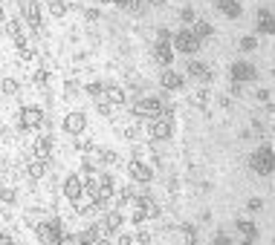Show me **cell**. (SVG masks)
Returning <instances> with one entry per match:
<instances>
[{
  "label": "cell",
  "instance_id": "6da1fadb",
  "mask_svg": "<svg viewBox=\"0 0 275 245\" xmlns=\"http://www.w3.org/2000/svg\"><path fill=\"white\" fill-rule=\"evenodd\" d=\"M249 164H252V170H255L258 176H270V173H275V150L270 145H261L258 150L252 153Z\"/></svg>",
  "mask_w": 275,
  "mask_h": 245
},
{
  "label": "cell",
  "instance_id": "7a4b0ae2",
  "mask_svg": "<svg viewBox=\"0 0 275 245\" xmlns=\"http://www.w3.org/2000/svg\"><path fill=\"white\" fill-rule=\"evenodd\" d=\"M200 44H203V41L191 32L189 26H186V29H180V32L174 35V49H177V52H183V55H194V52L200 49Z\"/></svg>",
  "mask_w": 275,
  "mask_h": 245
},
{
  "label": "cell",
  "instance_id": "3957f363",
  "mask_svg": "<svg viewBox=\"0 0 275 245\" xmlns=\"http://www.w3.org/2000/svg\"><path fill=\"white\" fill-rule=\"evenodd\" d=\"M171 127H174L171 113H168V110H162L156 118H151V139H156V142H165V139L171 136Z\"/></svg>",
  "mask_w": 275,
  "mask_h": 245
},
{
  "label": "cell",
  "instance_id": "277c9868",
  "mask_svg": "<svg viewBox=\"0 0 275 245\" xmlns=\"http://www.w3.org/2000/svg\"><path fill=\"white\" fill-rule=\"evenodd\" d=\"M61 222L58 219H50V222H41L38 225V243L41 245H58L61 243Z\"/></svg>",
  "mask_w": 275,
  "mask_h": 245
},
{
  "label": "cell",
  "instance_id": "5b68a950",
  "mask_svg": "<svg viewBox=\"0 0 275 245\" xmlns=\"http://www.w3.org/2000/svg\"><path fill=\"white\" fill-rule=\"evenodd\" d=\"M229 78L235 84H249L258 78V69H255V64H249V61H238V64H232V69H229Z\"/></svg>",
  "mask_w": 275,
  "mask_h": 245
},
{
  "label": "cell",
  "instance_id": "8992f818",
  "mask_svg": "<svg viewBox=\"0 0 275 245\" xmlns=\"http://www.w3.org/2000/svg\"><path fill=\"white\" fill-rule=\"evenodd\" d=\"M162 113V101L159 98H142L134 104V115L139 118H156V115Z\"/></svg>",
  "mask_w": 275,
  "mask_h": 245
},
{
  "label": "cell",
  "instance_id": "52a82bcc",
  "mask_svg": "<svg viewBox=\"0 0 275 245\" xmlns=\"http://www.w3.org/2000/svg\"><path fill=\"white\" fill-rule=\"evenodd\" d=\"M20 127H23V130H38V127H44V113H41L38 107H23V110H20Z\"/></svg>",
  "mask_w": 275,
  "mask_h": 245
},
{
  "label": "cell",
  "instance_id": "ba28073f",
  "mask_svg": "<svg viewBox=\"0 0 275 245\" xmlns=\"http://www.w3.org/2000/svg\"><path fill=\"white\" fill-rule=\"evenodd\" d=\"M84 127H87V118H84V113H69L67 118H64V130H67V133H72V136L84 133Z\"/></svg>",
  "mask_w": 275,
  "mask_h": 245
},
{
  "label": "cell",
  "instance_id": "9c48e42d",
  "mask_svg": "<svg viewBox=\"0 0 275 245\" xmlns=\"http://www.w3.org/2000/svg\"><path fill=\"white\" fill-rule=\"evenodd\" d=\"M128 170H131V176H134L137 182H142V185H145V182H151V176H154V173H151V167H148L145 162H139V159H134V162L128 164Z\"/></svg>",
  "mask_w": 275,
  "mask_h": 245
},
{
  "label": "cell",
  "instance_id": "30bf717a",
  "mask_svg": "<svg viewBox=\"0 0 275 245\" xmlns=\"http://www.w3.org/2000/svg\"><path fill=\"white\" fill-rule=\"evenodd\" d=\"M81 194H84V182L78 179V176H69L64 182V196H67L69 202H75V199H81Z\"/></svg>",
  "mask_w": 275,
  "mask_h": 245
},
{
  "label": "cell",
  "instance_id": "8fae6325",
  "mask_svg": "<svg viewBox=\"0 0 275 245\" xmlns=\"http://www.w3.org/2000/svg\"><path fill=\"white\" fill-rule=\"evenodd\" d=\"M23 15H26V23H29L35 32H38V29H41V6H38L35 0L23 3Z\"/></svg>",
  "mask_w": 275,
  "mask_h": 245
},
{
  "label": "cell",
  "instance_id": "7c38bea8",
  "mask_svg": "<svg viewBox=\"0 0 275 245\" xmlns=\"http://www.w3.org/2000/svg\"><path fill=\"white\" fill-rule=\"evenodd\" d=\"M258 32L261 35H275V15L270 9H261L258 12Z\"/></svg>",
  "mask_w": 275,
  "mask_h": 245
},
{
  "label": "cell",
  "instance_id": "4fadbf2b",
  "mask_svg": "<svg viewBox=\"0 0 275 245\" xmlns=\"http://www.w3.org/2000/svg\"><path fill=\"white\" fill-rule=\"evenodd\" d=\"M102 101H107V104H125V90L122 87H113V84H107L102 90Z\"/></svg>",
  "mask_w": 275,
  "mask_h": 245
},
{
  "label": "cell",
  "instance_id": "5bb4252c",
  "mask_svg": "<svg viewBox=\"0 0 275 245\" xmlns=\"http://www.w3.org/2000/svg\"><path fill=\"white\" fill-rule=\"evenodd\" d=\"M6 32L12 35V41L17 44V49L26 47V35H23V23H20V20H9V23H6Z\"/></svg>",
  "mask_w": 275,
  "mask_h": 245
},
{
  "label": "cell",
  "instance_id": "9a60e30c",
  "mask_svg": "<svg viewBox=\"0 0 275 245\" xmlns=\"http://www.w3.org/2000/svg\"><path fill=\"white\" fill-rule=\"evenodd\" d=\"M186 72H189V75L194 78V81H203V84L211 81V72H208V66H206V64H200V61H191Z\"/></svg>",
  "mask_w": 275,
  "mask_h": 245
},
{
  "label": "cell",
  "instance_id": "2e32d148",
  "mask_svg": "<svg viewBox=\"0 0 275 245\" xmlns=\"http://www.w3.org/2000/svg\"><path fill=\"white\" fill-rule=\"evenodd\" d=\"M154 55H156V61H159V64H165V66L174 61V52H171V47H168V41H156Z\"/></svg>",
  "mask_w": 275,
  "mask_h": 245
},
{
  "label": "cell",
  "instance_id": "e0dca14e",
  "mask_svg": "<svg viewBox=\"0 0 275 245\" xmlns=\"http://www.w3.org/2000/svg\"><path fill=\"white\" fill-rule=\"evenodd\" d=\"M238 234H241V240H249V243H255V237H258V228H255V222H252V219H238Z\"/></svg>",
  "mask_w": 275,
  "mask_h": 245
},
{
  "label": "cell",
  "instance_id": "ac0fdd59",
  "mask_svg": "<svg viewBox=\"0 0 275 245\" xmlns=\"http://www.w3.org/2000/svg\"><path fill=\"white\" fill-rule=\"evenodd\" d=\"M183 84H186V78H183L180 72H174V69H165V72H162V87H165V90H180Z\"/></svg>",
  "mask_w": 275,
  "mask_h": 245
},
{
  "label": "cell",
  "instance_id": "d6986e66",
  "mask_svg": "<svg viewBox=\"0 0 275 245\" xmlns=\"http://www.w3.org/2000/svg\"><path fill=\"white\" fill-rule=\"evenodd\" d=\"M217 9L226 17H241V3L238 0H217Z\"/></svg>",
  "mask_w": 275,
  "mask_h": 245
},
{
  "label": "cell",
  "instance_id": "ffe728a7",
  "mask_svg": "<svg viewBox=\"0 0 275 245\" xmlns=\"http://www.w3.org/2000/svg\"><path fill=\"white\" fill-rule=\"evenodd\" d=\"M50 153H52V139L50 136H44V139L35 142V159H50Z\"/></svg>",
  "mask_w": 275,
  "mask_h": 245
},
{
  "label": "cell",
  "instance_id": "44dd1931",
  "mask_svg": "<svg viewBox=\"0 0 275 245\" xmlns=\"http://www.w3.org/2000/svg\"><path fill=\"white\" fill-rule=\"evenodd\" d=\"M119 225H122V213L119 211H110L107 216H104V222L99 225V228H102V234H104V231L110 234V231H119Z\"/></svg>",
  "mask_w": 275,
  "mask_h": 245
},
{
  "label": "cell",
  "instance_id": "7402d4cb",
  "mask_svg": "<svg viewBox=\"0 0 275 245\" xmlns=\"http://www.w3.org/2000/svg\"><path fill=\"white\" fill-rule=\"evenodd\" d=\"M99 237H102V228H99V225H93V228H87V231L78 234L81 245H99Z\"/></svg>",
  "mask_w": 275,
  "mask_h": 245
},
{
  "label": "cell",
  "instance_id": "603a6c76",
  "mask_svg": "<svg viewBox=\"0 0 275 245\" xmlns=\"http://www.w3.org/2000/svg\"><path fill=\"white\" fill-rule=\"evenodd\" d=\"M26 173H29L32 179H41V176L47 173V159H32L29 167H26Z\"/></svg>",
  "mask_w": 275,
  "mask_h": 245
},
{
  "label": "cell",
  "instance_id": "cb8c5ba5",
  "mask_svg": "<svg viewBox=\"0 0 275 245\" xmlns=\"http://www.w3.org/2000/svg\"><path fill=\"white\" fill-rule=\"evenodd\" d=\"M191 32H194L197 38H200V41H203V38H211V32H214V29H211V23H206V20H197Z\"/></svg>",
  "mask_w": 275,
  "mask_h": 245
},
{
  "label": "cell",
  "instance_id": "d4e9b609",
  "mask_svg": "<svg viewBox=\"0 0 275 245\" xmlns=\"http://www.w3.org/2000/svg\"><path fill=\"white\" fill-rule=\"evenodd\" d=\"M50 12L55 17H64V15H67V6H64L61 0H50Z\"/></svg>",
  "mask_w": 275,
  "mask_h": 245
},
{
  "label": "cell",
  "instance_id": "484cf974",
  "mask_svg": "<svg viewBox=\"0 0 275 245\" xmlns=\"http://www.w3.org/2000/svg\"><path fill=\"white\" fill-rule=\"evenodd\" d=\"M0 90H3L6 96H15V93H17V81H15V78H6V81L0 84Z\"/></svg>",
  "mask_w": 275,
  "mask_h": 245
},
{
  "label": "cell",
  "instance_id": "4316f807",
  "mask_svg": "<svg viewBox=\"0 0 275 245\" xmlns=\"http://www.w3.org/2000/svg\"><path fill=\"white\" fill-rule=\"evenodd\" d=\"M258 47V41H255V38H252V35H246V38H243L241 41V49L243 52H252V49Z\"/></svg>",
  "mask_w": 275,
  "mask_h": 245
},
{
  "label": "cell",
  "instance_id": "83f0119b",
  "mask_svg": "<svg viewBox=\"0 0 275 245\" xmlns=\"http://www.w3.org/2000/svg\"><path fill=\"white\" fill-rule=\"evenodd\" d=\"M0 199H3V202H15V191H9V188H0Z\"/></svg>",
  "mask_w": 275,
  "mask_h": 245
},
{
  "label": "cell",
  "instance_id": "f1b7e54d",
  "mask_svg": "<svg viewBox=\"0 0 275 245\" xmlns=\"http://www.w3.org/2000/svg\"><path fill=\"white\" fill-rule=\"evenodd\" d=\"M102 84H90V87H87V93H90V96H96V98H102Z\"/></svg>",
  "mask_w": 275,
  "mask_h": 245
},
{
  "label": "cell",
  "instance_id": "f546056e",
  "mask_svg": "<svg viewBox=\"0 0 275 245\" xmlns=\"http://www.w3.org/2000/svg\"><path fill=\"white\" fill-rule=\"evenodd\" d=\"M180 17H183V23H191V20H194V9H183Z\"/></svg>",
  "mask_w": 275,
  "mask_h": 245
},
{
  "label": "cell",
  "instance_id": "4dcf8cb0",
  "mask_svg": "<svg viewBox=\"0 0 275 245\" xmlns=\"http://www.w3.org/2000/svg\"><path fill=\"white\" fill-rule=\"evenodd\" d=\"M197 107H206V93H194V98H191Z\"/></svg>",
  "mask_w": 275,
  "mask_h": 245
},
{
  "label": "cell",
  "instance_id": "1f68e13d",
  "mask_svg": "<svg viewBox=\"0 0 275 245\" xmlns=\"http://www.w3.org/2000/svg\"><path fill=\"white\" fill-rule=\"evenodd\" d=\"M58 245H81V240H78V237H61Z\"/></svg>",
  "mask_w": 275,
  "mask_h": 245
},
{
  "label": "cell",
  "instance_id": "d6a6232c",
  "mask_svg": "<svg viewBox=\"0 0 275 245\" xmlns=\"http://www.w3.org/2000/svg\"><path fill=\"white\" fill-rule=\"evenodd\" d=\"M211 245H232V240H229L226 234H217V237H214V243H211Z\"/></svg>",
  "mask_w": 275,
  "mask_h": 245
},
{
  "label": "cell",
  "instance_id": "836d02e7",
  "mask_svg": "<svg viewBox=\"0 0 275 245\" xmlns=\"http://www.w3.org/2000/svg\"><path fill=\"white\" fill-rule=\"evenodd\" d=\"M246 208H249V211H261V208H264V202H261V199H249V205H246Z\"/></svg>",
  "mask_w": 275,
  "mask_h": 245
},
{
  "label": "cell",
  "instance_id": "e575fe53",
  "mask_svg": "<svg viewBox=\"0 0 275 245\" xmlns=\"http://www.w3.org/2000/svg\"><path fill=\"white\" fill-rule=\"evenodd\" d=\"M47 75H50L47 69H38V72H35V81H38V84H44V81H47Z\"/></svg>",
  "mask_w": 275,
  "mask_h": 245
},
{
  "label": "cell",
  "instance_id": "d590c367",
  "mask_svg": "<svg viewBox=\"0 0 275 245\" xmlns=\"http://www.w3.org/2000/svg\"><path fill=\"white\" fill-rule=\"evenodd\" d=\"M116 245H134V237H128V234H122L119 240H116Z\"/></svg>",
  "mask_w": 275,
  "mask_h": 245
},
{
  "label": "cell",
  "instance_id": "8d00e7d4",
  "mask_svg": "<svg viewBox=\"0 0 275 245\" xmlns=\"http://www.w3.org/2000/svg\"><path fill=\"white\" fill-rule=\"evenodd\" d=\"M139 243L148 245V243H151V234H148V231H139Z\"/></svg>",
  "mask_w": 275,
  "mask_h": 245
},
{
  "label": "cell",
  "instance_id": "74e56055",
  "mask_svg": "<svg viewBox=\"0 0 275 245\" xmlns=\"http://www.w3.org/2000/svg\"><path fill=\"white\" fill-rule=\"evenodd\" d=\"M0 245H15V243H12V237H9V234H0Z\"/></svg>",
  "mask_w": 275,
  "mask_h": 245
},
{
  "label": "cell",
  "instance_id": "f35d334b",
  "mask_svg": "<svg viewBox=\"0 0 275 245\" xmlns=\"http://www.w3.org/2000/svg\"><path fill=\"white\" fill-rule=\"evenodd\" d=\"M3 20H6V12H3V6H0V23H3Z\"/></svg>",
  "mask_w": 275,
  "mask_h": 245
},
{
  "label": "cell",
  "instance_id": "ab89813d",
  "mask_svg": "<svg viewBox=\"0 0 275 245\" xmlns=\"http://www.w3.org/2000/svg\"><path fill=\"white\" fill-rule=\"evenodd\" d=\"M99 245H102V243H99Z\"/></svg>",
  "mask_w": 275,
  "mask_h": 245
}]
</instances>
